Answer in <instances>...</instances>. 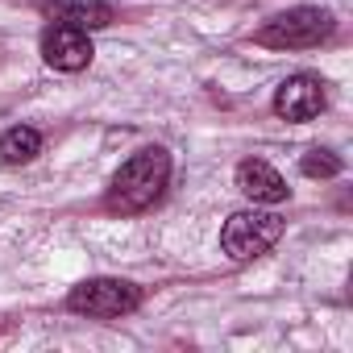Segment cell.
I'll return each mask as SVG.
<instances>
[{
  "label": "cell",
  "mask_w": 353,
  "mask_h": 353,
  "mask_svg": "<svg viewBox=\"0 0 353 353\" xmlns=\"http://www.w3.org/2000/svg\"><path fill=\"white\" fill-rule=\"evenodd\" d=\"M170 183V154L162 145H141L117 174L108 188V208L121 216H137L162 200Z\"/></svg>",
  "instance_id": "cell-1"
},
{
  "label": "cell",
  "mask_w": 353,
  "mask_h": 353,
  "mask_svg": "<svg viewBox=\"0 0 353 353\" xmlns=\"http://www.w3.org/2000/svg\"><path fill=\"white\" fill-rule=\"evenodd\" d=\"M336 21L328 9H287L279 17H270L254 42L258 46H270V50H307V46H320L324 38H332Z\"/></svg>",
  "instance_id": "cell-2"
},
{
  "label": "cell",
  "mask_w": 353,
  "mask_h": 353,
  "mask_svg": "<svg viewBox=\"0 0 353 353\" xmlns=\"http://www.w3.org/2000/svg\"><path fill=\"white\" fill-rule=\"evenodd\" d=\"M283 237V216L279 212H262V208H241L225 221L221 229V250L233 262H254L262 258L274 241Z\"/></svg>",
  "instance_id": "cell-3"
},
{
  "label": "cell",
  "mask_w": 353,
  "mask_h": 353,
  "mask_svg": "<svg viewBox=\"0 0 353 353\" xmlns=\"http://www.w3.org/2000/svg\"><path fill=\"white\" fill-rule=\"evenodd\" d=\"M67 307L88 320H121L141 307V287L129 279H88L67 295Z\"/></svg>",
  "instance_id": "cell-4"
},
{
  "label": "cell",
  "mask_w": 353,
  "mask_h": 353,
  "mask_svg": "<svg viewBox=\"0 0 353 353\" xmlns=\"http://www.w3.org/2000/svg\"><path fill=\"white\" fill-rule=\"evenodd\" d=\"M92 38H88V30H75V26H50L46 34H42V59L54 67V71H67V75H75V71H83L88 63H92Z\"/></svg>",
  "instance_id": "cell-5"
},
{
  "label": "cell",
  "mask_w": 353,
  "mask_h": 353,
  "mask_svg": "<svg viewBox=\"0 0 353 353\" xmlns=\"http://www.w3.org/2000/svg\"><path fill=\"white\" fill-rule=\"evenodd\" d=\"M324 83L316 79V75H287L283 83H279V92H274V112L283 117V121H312V117H320L324 112Z\"/></svg>",
  "instance_id": "cell-6"
},
{
  "label": "cell",
  "mask_w": 353,
  "mask_h": 353,
  "mask_svg": "<svg viewBox=\"0 0 353 353\" xmlns=\"http://www.w3.org/2000/svg\"><path fill=\"white\" fill-rule=\"evenodd\" d=\"M50 21H59V26H75V30H108L112 21H117V13H112V5L108 0H42L38 5Z\"/></svg>",
  "instance_id": "cell-7"
},
{
  "label": "cell",
  "mask_w": 353,
  "mask_h": 353,
  "mask_svg": "<svg viewBox=\"0 0 353 353\" xmlns=\"http://www.w3.org/2000/svg\"><path fill=\"white\" fill-rule=\"evenodd\" d=\"M237 188H241V196H250L254 204H283V200L291 196L287 179H283L270 162H262V158H245V162L237 166Z\"/></svg>",
  "instance_id": "cell-8"
},
{
  "label": "cell",
  "mask_w": 353,
  "mask_h": 353,
  "mask_svg": "<svg viewBox=\"0 0 353 353\" xmlns=\"http://www.w3.org/2000/svg\"><path fill=\"white\" fill-rule=\"evenodd\" d=\"M38 154H42V133L34 125H13L0 137V162H9V166H26Z\"/></svg>",
  "instance_id": "cell-9"
},
{
  "label": "cell",
  "mask_w": 353,
  "mask_h": 353,
  "mask_svg": "<svg viewBox=\"0 0 353 353\" xmlns=\"http://www.w3.org/2000/svg\"><path fill=\"white\" fill-rule=\"evenodd\" d=\"M299 170L307 174V179H336V174L345 170V162L332 154V150H307L299 158Z\"/></svg>",
  "instance_id": "cell-10"
}]
</instances>
